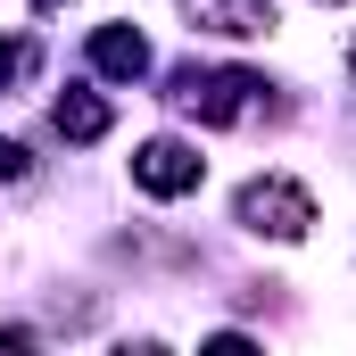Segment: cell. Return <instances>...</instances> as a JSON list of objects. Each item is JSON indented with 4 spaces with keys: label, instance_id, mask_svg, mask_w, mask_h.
I'll use <instances>...</instances> for the list:
<instances>
[{
    "label": "cell",
    "instance_id": "4",
    "mask_svg": "<svg viewBox=\"0 0 356 356\" xmlns=\"http://www.w3.org/2000/svg\"><path fill=\"white\" fill-rule=\"evenodd\" d=\"M182 17L216 42H266L273 33V0H182Z\"/></svg>",
    "mask_w": 356,
    "mask_h": 356
},
{
    "label": "cell",
    "instance_id": "6",
    "mask_svg": "<svg viewBox=\"0 0 356 356\" xmlns=\"http://www.w3.org/2000/svg\"><path fill=\"white\" fill-rule=\"evenodd\" d=\"M91 75H108V83H141V75H149V42H141V25H99V33H91Z\"/></svg>",
    "mask_w": 356,
    "mask_h": 356
},
{
    "label": "cell",
    "instance_id": "5",
    "mask_svg": "<svg viewBox=\"0 0 356 356\" xmlns=\"http://www.w3.org/2000/svg\"><path fill=\"white\" fill-rule=\"evenodd\" d=\"M50 124H58V141H75V149H91V141H108L116 108H108V99H99L91 83H67L58 99H50Z\"/></svg>",
    "mask_w": 356,
    "mask_h": 356
},
{
    "label": "cell",
    "instance_id": "8",
    "mask_svg": "<svg viewBox=\"0 0 356 356\" xmlns=\"http://www.w3.org/2000/svg\"><path fill=\"white\" fill-rule=\"evenodd\" d=\"M0 348H42V332L33 323H0Z\"/></svg>",
    "mask_w": 356,
    "mask_h": 356
},
{
    "label": "cell",
    "instance_id": "9",
    "mask_svg": "<svg viewBox=\"0 0 356 356\" xmlns=\"http://www.w3.org/2000/svg\"><path fill=\"white\" fill-rule=\"evenodd\" d=\"M17 175H25V149H17V141L0 133V182H17Z\"/></svg>",
    "mask_w": 356,
    "mask_h": 356
},
{
    "label": "cell",
    "instance_id": "2",
    "mask_svg": "<svg viewBox=\"0 0 356 356\" xmlns=\"http://www.w3.org/2000/svg\"><path fill=\"white\" fill-rule=\"evenodd\" d=\"M232 224L241 232H257V241H307L315 232V191L307 182H290V175H249L241 191H232Z\"/></svg>",
    "mask_w": 356,
    "mask_h": 356
},
{
    "label": "cell",
    "instance_id": "10",
    "mask_svg": "<svg viewBox=\"0 0 356 356\" xmlns=\"http://www.w3.org/2000/svg\"><path fill=\"white\" fill-rule=\"evenodd\" d=\"M348 75H356V42H348Z\"/></svg>",
    "mask_w": 356,
    "mask_h": 356
},
{
    "label": "cell",
    "instance_id": "11",
    "mask_svg": "<svg viewBox=\"0 0 356 356\" xmlns=\"http://www.w3.org/2000/svg\"><path fill=\"white\" fill-rule=\"evenodd\" d=\"M42 8H58V0H42Z\"/></svg>",
    "mask_w": 356,
    "mask_h": 356
},
{
    "label": "cell",
    "instance_id": "3",
    "mask_svg": "<svg viewBox=\"0 0 356 356\" xmlns=\"http://www.w3.org/2000/svg\"><path fill=\"white\" fill-rule=\"evenodd\" d=\"M199 182H207V158L191 141H175V133H158V141L133 149V191H149V199H191Z\"/></svg>",
    "mask_w": 356,
    "mask_h": 356
},
{
    "label": "cell",
    "instance_id": "12",
    "mask_svg": "<svg viewBox=\"0 0 356 356\" xmlns=\"http://www.w3.org/2000/svg\"><path fill=\"white\" fill-rule=\"evenodd\" d=\"M323 8H340V0H323Z\"/></svg>",
    "mask_w": 356,
    "mask_h": 356
},
{
    "label": "cell",
    "instance_id": "1",
    "mask_svg": "<svg viewBox=\"0 0 356 356\" xmlns=\"http://www.w3.org/2000/svg\"><path fill=\"white\" fill-rule=\"evenodd\" d=\"M266 91L273 83L249 75V67H175L166 99H175L182 116H199V124H249V116H273Z\"/></svg>",
    "mask_w": 356,
    "mask_h": 356
},
{
    "label": "cell",
    "instance_id": "7",
    "mask_svg": "<svg viewBox=\"0 0 356 356\" xmlns=\"http://www.w3.org/2000/svg\"><path fill=\"white\" fill-rule=\"evenodd\" d=\"M25 67H33V50H25V42H0V83H17Z\"/></svg>",
    "mask_w": 356,
    "mask_h": 356
}]
</instances>
